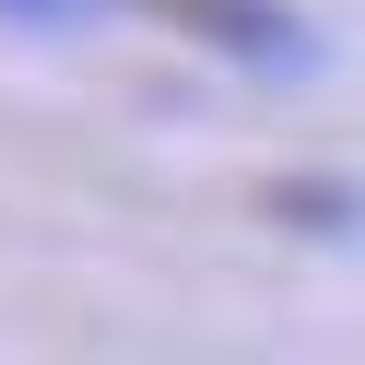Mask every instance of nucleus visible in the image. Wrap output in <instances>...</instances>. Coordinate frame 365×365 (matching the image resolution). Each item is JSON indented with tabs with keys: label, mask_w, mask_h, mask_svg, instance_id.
I'll list each match as a JSON object with an SVG mask.
<instances>
[{
	"label": "nucleus",
	"mask_w": 365,
	"mask_h": 365,
	"mask_svg": "<svg viewBox=\"0 0 365 365\" xmlns=\"http://www.w3.org/2000/svg\"><path fill=\"white\" fill-rule=\"evenodd\" d=\"M153 12H165L177 36H200V48L212 59H236V71H318V36L294 24L283 0H153Z\"/></svg>",
	"instance_id": "f257e3e1"
},
{
	"label": "nucleus",
	"mask_w": 365,
	"mask_h": 365,
	"mask_svg": "<svg viewBox=\"0 0 365 365\" xmlns=\"http://www.w3.org/2000/svg\"><path fill=\"white\" fill-rule=\"evenodd\" d=\"M0 24H24V36H71V24H95V0H0Z\"/></svg>",
	"instance_id": "f03ea898"
}]
</instances>
